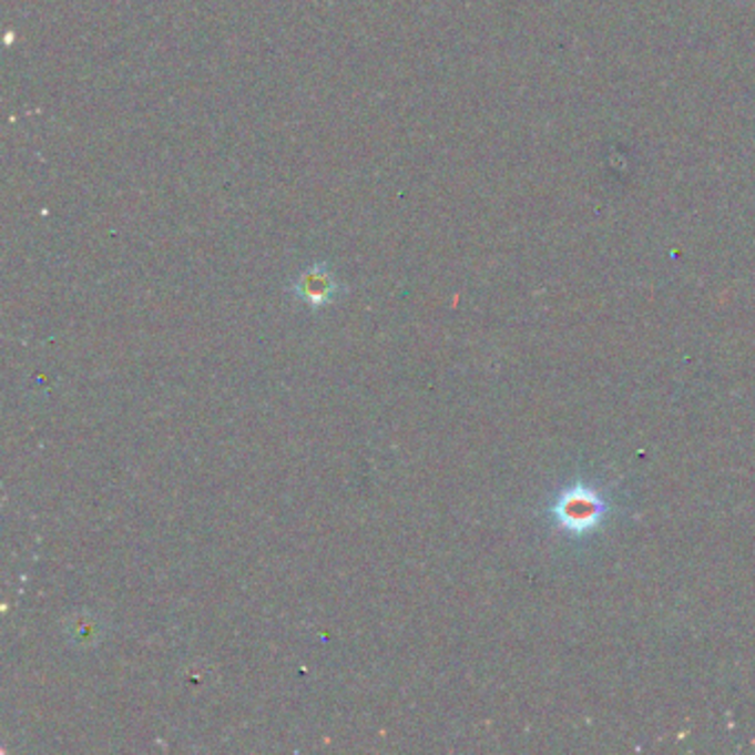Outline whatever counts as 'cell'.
I'll list each match as a JSON object with an SVG mask.
<instances>
[{
	"label": "cell",
	"mask_w": 755,
	"mask_h": 755,
	"mask_svg": "<svg viewBox=\"0 0 755 755\" xmlns=\"http://www.w3.org/2000/svg\"><path fill=\"white\" fill-rule=\"evenodd\" d=\"M550 512L561 530L581 537L601 526L610 512V503L594 488L577 483L557 497Z\"/></svg>",
	"instance_id": "1"
},
{
	"label": "cell",
	"mask_w": 755,
	"mask_h": 755,
	"mask_svg": "<svg viewBox=\"0 0 755 755\" xmlns=\"http://www.w3.org/2000/svg\"><path fill=\"white\" fill-rule=\"evenodd\" d=\"M297 299L306 302L308 306L313 308H322L330 302L337 299V293H339V282L337 277L330 273L328 266L324 264H315L310 268H306L297 279H295V286H293Z\"/></svg>",
	"instance_id": "2"
}]
</instances>
